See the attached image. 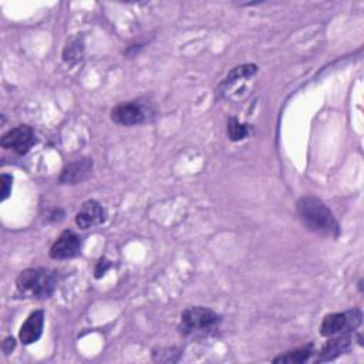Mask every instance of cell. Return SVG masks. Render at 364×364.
Segmentation results:
<instances>
[{
  "label": "cell",
  "instance_id": "obj_3",
  "mask_svg": "<svg viewBox=\"0 0 364 364\" xmlns=\"http://www.w3.org/2000/svg\"><path fill=\"white\" fill-rule=\"evenodd\" d=\"M219 321L221 317L211 309L201 306L188 307L181 314L180 331L185 336L194 333H206L214 330Z\"/></svg>",
  "mask_w": 364,
  "mask_h": 364
},
{
  "label": "cell",
  "instance_id": "obj_10",
  "mask_svg": "<svg viewBox=\"0 0 364 364\" xmlns=\"http://www.w3.org/2000/svg\"><path fill=\"white\" fill-rule=\"evenodd\" d=\"M43 326H45V313L43 310H36L33 311L28 320L23 323V326L21 327V341L23 344H33L36 343L42 333H43Z\"/></svg>",
  "mask_w": 364,
  "mask_h": 364
},
{
  "label": "cell",
  "instance_id": "obj_17",
  "mask_svg": "<svg viewBox=\"0 0 364 364\" xmlns=\"http://www.w3.org/2000/svg\"><path fill=\"white\" fill-rule=\"evenodd\" d=\"M111 268V262L107 258H101L96 266V277L100 279Z\"/></svg>",
  "mask_w": 364,
  "mask_h": 364
},
{
  "label": "cell",
  "instance_id": "obj_13",
  "mask_svg": "<svg viewBox=\"0 0 364 364\" xmlns=\"http://www.w3.org/2000/svg\"><path fill=\"white\" fill-rule=\"evenodd\" d=\"M313 354L311 351V346H304L296 350H290L287 353H283L282 355H277L273 358V363H292V364H299V363H304L310 358V355Z\"/></svg>",
  "mask_w": 364,
  "mask_h": 364
},
{
  "label": "cell",
  "instance_id": "obj_2",
  "mask_svg": "<svg viewBox=\"0 0 364 364\" xmlns=\"http://www.w3.org/2000/svg\"><path fill=\"white\" fill-rule=\"evenodd\" d=\"M16 286L18 290L28 297L46 299L57 286V273L45 268L26 269L19 275Z\"/></svg>",
  "mask_w": 364,
  "mask_h": 364
},
{
  "label": "cell",
  "instance_id": "obj_11",
  "mask_svg": "<svg viewBox=\"0 0 364 364\" xmlns=\"http://www.w3.org/2000/svg\"><path fill=\"white\" fill-rule=\"evenodd\" d=\"M350 333H340L337 337L330 338L319 353L317 361H329L336 358L338 354H343L350 347Z\"/></svg>",
  "mask_w": 364,
  "mask_h": 364
},
{
  "label": "cell",
  "instance_id": "obj_8",
  "mask_svg": "<svg viewBox=\"0 0 364 364\" xmlns=\"http://www.w3.org/2000/svg\"><path fill=\"white\" fill-rule=\"evenodd\" d=\"M93 171V160L92 158H82L75 162L66 165L59 177L60 184L76 185L84 182Z\"/></svg>",
  "mask_w": 364,
  "mask_h": 364
},
{
  "label": "cell",
  "instance_id": "obj_12",
  "mask_svg": "<svg viewBox=\"0 0 364 364\" xmlns=\"http://www.w3.org/2000/svg\"><path fill=\"white\" fill-rule=\"evenodd\" d=\"M256 73V66H241V67H235L228 76L226 79L221 83L219 86V92H226L229 87H232L235 83L241 82V80H245V79H249L252 77L253 75Z\"/></svg>",
  "mask_w": 364,
  "mask_h": 364
},
{
  "label": "cell",
  "instance_id": "obj_4",
  "mask_svg": "<svg viewBox=\"0 0 364 364\" xmlns=\"http://www.w3.org/2000/svg\"><path fill=\"white\" fill-rule=\"evenodd\" d=\"M361 311L354 309L346 313H333L327 314L321 321V334L331 337L340 333H350L361 324Z\"/></svg>",
  "mask_w": 364,
  "mask_h": 364
},
{
  "label": "cell",
  "instance_id": "obj_15",
  "mask_svg": "<svg viewBox=\"0 0 364 364\" xmlns=\"http://www.w3.org/2000/svg\"><path fill=\"white\" fill-rule=\"evenodd\" d=\"M228 136L232 141H241L248 136V127L241 124L236 118H231L228 123Z\"/></svg>",
  "mask_w": 364,
  "mask_h": 364
},
{
  "label": "cell",
  "instance_id": "obj_5",
  "mask_svg": "<svg viewBox=\"0 0 364 364\" xmlns=\"http://www.w3.org/2000/svg\"><path fill=\"white\" fill-rule=\"evenodd\" d=\"M0 144L5 150H13L19 155H25L36 144V136L29 126H19L8 131Z\"/></svg>",
  "mask_w": 364,
  "mask_h": 364
},
{
  "label": "cell",
  "instance_id": "obj_7",
  "mask_svg": "<svg viewBox=\"0 0 364 364\" xmlns=\"http://www.w3.org/2000/svg\"><path fill=\"white\" fill-rule=\"evenodd\" d=\"M82 239L72 231H65L50 249L53 259H70L80 253Z\"/></svg>",
  "mask_w": 364,
  "mask_h": 364
},
{
  "label": "cell",
  "instance_id": "obj_14",
  "mask_svg": "<svg viewBox=\"0 0 364 364\" xmlns=\"http://www.w3.org/2000/svg\"><path fill=\"white\" fill-rule=\"evenodd\" d=\"M83 50H84V46H83V39L80 36L77 38H73L70 39V42L67 43V46L65 48V52H63V60L69 65H75L76 62H79L83 56Z\"/></svg>",
  "mask_w": 364,
  "mask_h": 364
},
{
  "label": "cell",
  "instance_id": "obj_18",
  "mask_svg": "<svg viewBox=\"0 0 364 364\" xmlns=\"http://www.w3.org/2000/svg\"><path fill=\"white\" fill-rule=\"evenodd\" d=\"M15 346H16V340H15L13 337H8V338L4 341V351H5L6 354H11V353L13 351Z\"/></svg>",
  "mask_w": 364,
  "mask_h": 364
},
{
  "label": "cell",
  "instance_id": "obj_16",
  "mask_svg": "<svg viewBox=\"0 0 364 364\" xmlns=\"http://www.w3.org/2000/svg\"><path fill=\"white\" fill-rule=\"evenodd\" d=\"M0 182H2V201H6L12 191V177L8 174H2Z\"/></svg>",
  "mask_w": 364,
  "mask_h": 364
},
{
  "label": "cell",
  "instance_id": "obj_9",
  "mask_svg": "<svg viewBox=\"0 0 364 364\" xmlns=\"http://www.w3.org/2000/svg\"><path fill=\"white\" fill-rule=\"evenodd\" d=\"M106 221V209L97 201H86L76 215V224L82 229H89Z\"/></svg>",
  "mask_w": 364,
  "mask_h": 364
},
{
  "label": "cell",
  "instance_id": "obj_6",
  "mask_svg": "<svg viewBox=\"0 0 364 364\" xmlns=\"http://www.w3.org/2000/svg\"><path fill=\"white\" fill-rule=\"evenodd\" d=\"M148 109L141 103L131 101L111 110V120L120 126H137L148 120Z\"/></svg>",
  "mask_w": 364,
  "mask_h": 364
},
{
  "label": "cell",
  "instance_id": "obj_1",
  "mask_svg": "<svg viewBox=\"0 0 364 364\" xmlns=\"http://www.w3.org/2000/svg\"><path fill=\"white\" fill-rule=\"evenodd\" d=\"M297 215L304 226L324 236H338V224L333 212L316 197H303L296 204Z\"/></svg>",
  "mask_w": 364,
  "mask_h": 364
}]
</instances>
